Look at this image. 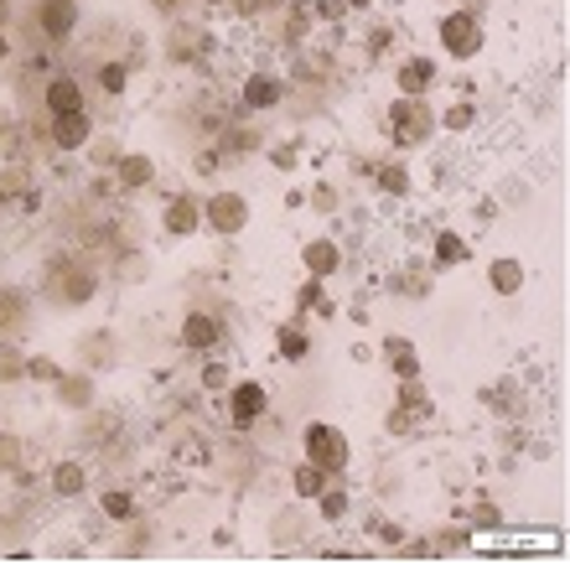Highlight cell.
<instances>
[{
    "label": "cell",
    "mask_w": 570,
    "mask_h": 565,
    "mask_svg": "<svg viewBox=\"0 0 570 565\" xmlns=\"http://www.w3.org/2000/svg\"><path fill=\"white\" fill-rule=\"evenodd\" d=\"M42 291L53 296L58 307H83V301L98 296V275H94V265H83L79 254H58L47 265V275H42Z\"/></svg>",
    "instance_id": "6da1fadb"
},
{
    "label": "cell",
    "mask_w": 570,
    "mask_h": 565,
    "mask_svg": "<svg viewBox=\"0 0 570 565\" xmlns=\"http://www.w3.org/2000/svg\"><path fill=\"white\" fill-rule=\"evenodd\" d=\"M435 37H441V47H446V58H456V62L477 58V53H482V42H488L482 11H473V5H456V11H446L441 26H435Z\"/></svg>",
    "instance_id": "7a4b0ae2"
},
{
    "label": "cell",
    "mask_w": 570,
    "mask_h": 565,
    "mask_svg": "<svg viewBox=\"0 0 570 565\" xmlns=\"http://www.w3.org/2000/svg\"><path fill=\"white\" fill-rule=\"evenodd\" d=\"M301 451H306V462H316L327 477L348 472V462H353V441H348V436H342L333 420H312V426H306V436H301Z\"/></svg>",
    "instance_id": "3957f363"
},
{
    "label": "cell",
    "mask_w": 570,
    "mask_h": 565,
    "mask_svg": "<svg viewBox=\"0 0 570 565\" xmlns=\"http://www.w3.org/2000/svg\"><path fill=\"white\" fill-rule=\"evenodd\" d=\"M435 130V109L426 99H394L389 104V140L394 146H426Z\"/></svg>",
    "instance_id": "277c9868"
},
{
    "label": "cell",
    "mask_w": 570,
    "mask_h": 565,
    "mask_svg": "<svg viewBox=\"0 0 570 565\" xmlns=\"http://www.w3.org/2000/svg\"><path fill=\"white\" fill-rule=\"evenodd\" d=\"M202 223L223 239L244 234V223H249V197L244 193H213L208 203H202Z\"/></svg>",
    "instance_id": "5b68a950"
},
{
    "label": "cell",
    "mask_w": 570,
    "mask_h": 565,
    "mask_svg": "<svg viewBox=\"0 0 570 565\" xmlns=\"http://www.w3.org/2000/svg\"><path fill=\"white\" fill-rule=\"evenodd\" d=\"M265 410H270V390L259 379H239L229 390V426L234 430H249L255 420H265Z\"/></svg>",
    "instance_id": "8992f818"
},
{
    "label": "cell",
    "mask_w": 570,
    "mask_h": 565,
    "mask_svg": "<svg viewBox=\"0 0 570 565\" xmlns=\"http://www.w3.org/2000/svg\"><path fill=\"white\" fill-rule=\"evenodd\" d=\"M177 337H182V348L187 353H213L218 343H223V322H218L213 312H187Z\"/></svg>",
    "instance_id": "52a82bcc"
},
{
    "label": "cell",
    "mask_w": 570,
    "mask_h": 565,
    "mask_svg": "<svg viewBox=\"0 0 570 565\" xmlns=\"http://www.w3.org/2000/svg\"><path fill=\"white\" fill-rule=\"evenodd\" d=\"M37 26L47 42H68L79 26V0H42L37 5Z\"/></svg>",
    "instance_id": "ba28073f"
},
{
    "label": "cell",
    "mask_w": 570,
    "mask_h": 565,
    "mask_svg": "<svg viewBox=\"0 0 570 565\" xmlns=\"http://www.w3.org/2000/svg\"><path fill=\"white\" fill-rule=\"evenodd\" d=\"M161 229L172 239H193L197 229H202V203H197L193 193H177L166 203V214H161Z\"/></svg>",
    "instance_id": "9c48e42d"
},
{
    "label": "cell",
    "mask_w": 570,
    "mask_h": 565,
    "mask_svg": "<svg viewBox=\"0 0 570 565\" xmlns=\"http://www.w3.org/2000/svg\"><path fill=\"white\" fill-rule=\"evenodd\" d=\"M42 104H47V115H79L83 83L73 73H58V79H47V89H42Z\"/></svg>",
    "instance_id": "30bf717a"
},
{
    "label": "cell",
    "mask_w": 570,
    "mask_h": 565,
    "mask_svg": "<svg viewBox=\"0 0 570 565\" xmlns=\"http://www.w3.org/2000/svg\"><path fill=\"white\" fill-rule=\"evenodd\" d=\"M431 83H435V58H405L394 68V89L405 99H426Z\"/></svg>",
    "instance_id": "8fae6325"
},
{
    "label": "cell",
    "mask_w": 570,
    "mask_h": 565,
    "mask_svg": "<svg viewBox=\"0 0 570 565\" xmlns=\"http://www.w3.org/2000/svg\"><path fill=\"white\" fill-rule=\"evenodd\" d=\"M89 140H94V119L83 115H53V146H58V151H83V146H89Z\"/></svg>",
    "instance_id": "7c38bea8"
},
{
    "label": "cell",
    "mask_w": 570,
    "mask_h": 565,
    "mask_svg": "<svg viewBox=\"0 0 570 565\" xmlns=\"http://www.w3.org/2000/svg\"><path fill=\"white\" fill-rule=\"evenodd\" d=\"M115 182L125 187V193H140V187L156 182V161L146 157V151H125V157L115 161Z\"/></svg>",
    "instance_id": "4fadbf2b"
},
{
    "label": "cell",
    "mask_w": 570,
    "mask_h": 565,
    "mask_svg": "<svg viewBox=\"0 0 570 565\" xmlns=\"http://www.w3.org/2000/svg\"><path fill=\"white\" fill-rule=\"evenodd\" d=\"M301 265H306V275L327 280V275L342 270V250H337L333 239H306V244H301Z\"/></svg>",
    "instance_id": "5bb4252c"
},
{
    "label": "cell",
    "mask_w": 570,
    "mask_h": 565,
    "mask_svg": "<svg viewBox=\"0 0 570 565\" xmlns=\"http://www.w3.org/2000/svg\"><path fill=\"white\" fill-rule=\"evenodd\" d=\"M239 99H244V109H276L280 99H286V79H276V73H249Z\"/></svg>",
    "instance_id": "9a60e30c"
},
{
    "label": "cell",
    "mask_w": 570,
    "mask_h": 565,
    "mask_svg": "<svg viewBox=\"0 0 570 565\" xmlns=\"http://www.w3.org/2000/svg\"><path fill=\"white\" fill-rule=\"evenodd\" d=\"M488 286H492V296H519L524 291V260L498 254V260L488 265Z\"/></svg>",
    "instance_id": "2e32d148"
},
{
    "label": "cell",
    "mask_w": 570,
    "mask_h": 565,
    "mask_svg": "<svg viewBox=\"0 0 570 565\" xmlns=\"http://www.w3.org/2000/svg\"><path fill=\"white\" fill-rule=\"evenodd\" d=\"M431 260L441 265V270H456V265H467V260H473V244H467L462 234H452V229H441L435 244H431Z\"/></svg>",
    "instance_id": "e0dca14e"
},
{
    "label": "cell",
    "mask_w": 570,
    "mask_h": 565,
    "mask_svg": "<svg viewBox=\"0 0 570 565\" xmlns=\"http://www.w3.org/2000/svg\"><path fill=\"white\" fill-rule=\"evenodd\" d=\"M53 390H58L62 405H73V410L94 405V379H89V373H58V379H53Z\"/></svg>",
    "instance_id": "ac0fdd59"
},
{
    "label": "cell",
    "mask_w": 570,
    "mask_h": 565,
    "mask_svg": "<svg viewBox=\"0 0 570 565\" xmlns=\"http://www.w3.org/2000/svg\"><path fill=\"white\" fill-rule=\"evenodd\" d=\"M98 514H104V519H115V524H136V519H140V504H136V493H125V487H109V493L98 498Z\"/></svg>",
    "instance_id": "d6986e66"
},
{
    "label": "cell",
    "mask_w": 570,
    "mask_h": 565,
    "mask_svg": "<svg viewBox=\"0 0 570 565\" xmlns=\"http://www.w3.org/2000/svg\"><path fill=\"white\" fill-rule=\"evenodd\" d=\"M394 405L410 410L415 420H431V394H426V384H420V373L399 379V394H394Z\"/></svg>",
    "instance_id": "ffe728a7"
},
{
    "label": "cell",
    "mask_w": 570,
    "mask_h": 565,
    "mask_svg": "<svg viewBox=\"0 0 570 565\" xmlns=\"http://www.w3.org/2000/svg\"><path fill=\"white\" fill-rule=\"evenodd\" d=\"M83 487H89V468H83V462H58V468H53V493H58V498H79Z\"/></svg>",
    "instance_id": "44dd1931"
},
{
    "label": "cell",
    "mask_w": 570,
    "mask_h": 565,
    "mask_svg": "<svg viewBox=\"0 0 570 565\" xmlns=\"http://www.w3.org/2000/svg\"><path fill=\"white\" fill-rule=\"evenodd\" d=\"M21 322H26V291L5 286V291H0V337L21 332Z\"/></svg>",
    "instance_id": "7402d4cb"
},
{
    "label": "cell",
    "mask_w": 570,
    "mask_h": 565,
    "mask_svg": "<svg viewBox=\"0 0 570 565\" xmlns=\"http://www.w3.org/2000/svg\"><path fill=\"white\" fill-rule=\"evenodd\" d=\"M26 193H32V172H26V166H5V172H0V214L16 208Z\"/></svg>",
    "instance_id": "603a6c76"
},
{
    "label": "cell",
    "mask_w": 570,
    "mask_h": 565,
    "mask_svg": "<svg viewBox=\"0 0 570 565\" xmlns=\"http://www.w3.org/2000/svg\"><path fill=\"white\" fill-rule=\"evenodd\" d=\"M276 353L286 358V364H301V358L312 353V337H306V327H301V322L280 327V332H276Z\"/></svg>",
    "instance_id": "cb8c5ba5"
},
{
    "label": "cell",
    "mask_w": 570,
    "mask_h": 565,
    "mask_svg": "<svg viewBox=\"0 0 570 565\" xmlns=\"http://www.w3.org/2000/svg\"><path fill=\"white\" fill-rule=\"evenodd\" d=\"M384 358H389V369L399 373V379H410V373H420V358H415L410 337H384Z\"/></svg>",
    "instance_id": "d4e9b609"
},
{
    "label": "cell",
    "mask_w": 570,
    "mask_h": 565,
    "mask_svg": "<svg viewBox=\"0 0 570 565\" xmlns=\"http://www.w3.org/2000/svg\"><path fill=\"white\" fill-rule=\"evenodd\" d=\"M327 483H333V477L316 468V462H301V468L291 472V487H295V498H301V504H312V498H316V493H322Z\"/></svg>",
    "instance_id": "484cf974"
},
{
    "label": "cell",
    "mask_w": 570,
    "mask_h": 565,
    "mask_svg": "<svg viewBox=\"0 0 570 565\" xmlns=\"http://www.w3.org/2000/svg\"><path fill=\"white\" fill-rule=\"evenodd\" d=\"M312 504H316V514H322L327 524H337V519H348V508H353V498H348L342 487H322V493H316Z\"/></svg>",
    "instance_id": "4316f807"
},
{
    "label": "cell",
    "mask_w": 570,
    "mask_h": 565,
    "mask_svg": "<svg viewBox=\"0 0 570 565\" xmlns=\"http://www.w3.org/2000/svg\"><path fill=\"white\" fill-rule=\"evenodd\" d=\"M21 457H26V447H21V436H11V430H0V477H11V472L21 468Z\"/></svg>",
    "instance_id": "83f0119b"
},
{
    "label": "cell",
    "mask_w": 570,
    "mask_h": 565,
    "mask_svg": "<svg viewBox=\"0 0 570 565\" xmlns=\"http://www.w3.org/2000/svg\"><path fill=\"white\" fill-rule=\"evenodd\" d=\"M125 83H130V68H125V62H104V68H98V89L109 99L125 94Z\"/></svg>",
    "instance_id": "f1b7e54d"
},
{
    "label": "cell",
    "mask_w": 570,
    "mask_h": 565,
    "mask_svg": "<svg viewBox=\"0 0 570 565\" xmlns=\"http://www.w3.org/2000/svg\"><path fill=\"white\" fill-rule=\"evenodd\" d=\"M379 187H384L389 197H405V193H410V172L389 161V166H379Z\"/></svg>",
    "instance_id": "f546056e"
},
{
    "label": "cell",
    "mask_w": 570,
    "mask_h": 565,
    "mask_svg": "<svg viewBox=\"0 0 570 565\" xmlns=\"http://www.w3.org/2000/svg\"><path fill=\"white\" fill-rule=\"evenodd\" d=\"M473 119H477L473 104H452V109H446V115L435 119V125H446V130H473Z\"/></svg>",
    "instance_id": "4dcf8cb0"
},
{
    "label": "cell",
    "mask_w": 570,
    "mask_h": 565,
    "mask_svg": "<svg viewBox=\"0 0 570 565\" xmlns=\"http://www.w3.org/2000/svg\"><path fill=\"white\" fill-rule=\"evenodd\" d=\"M306 16L312 21H342L348 16V5H342V0H306Z\"/></svg>",
    "instance_id": "1f68e13d"
},
{
    "label": "cell",
    "mask_w": 570,
    "mask_h": 565,
    "mask_svg": "<svg viewBox=\"0 0 570 565\" xmlns=\"http://www.w3.org/2000/svg\"><path fill=\"white\" fill-rule=\"evenodd\" d=\"M26 379V353H0V384Z\"/></svg>",
    "instance_id": "d6a6232c"
},
{
    "label": "cell",
    "mask_w": 570,
    "mask_h": 565,
    "mask_svg": "<svg viewBox=\"0 0 570 565\" xmlns=\"http://www.w3.org/2000/svg\"><path fill=\"white\" fill-rule=\"evenodd\" d=\"M295 307H301V312H312V307H322V280H316V275H306V286L295 291Z\"/></svg>",
    "instance_id": "836d02e7"
},
{
    "label": "cell",
    "mask_w": 570,
    "mask_h": 565,
    "mask_svg": "<svg viewBox=\"0 0 570 565\" xmlns=\"http://www.w3.org/2000/svg\"><path fill=\"white\" fill-rule=\"evenodd\" d=\"M58 364H53V358H26V379H42V384H53V379H58Z\"/></svg>",
    "instance_id": "e575fe53"
},
{
    "label": "cell",
    "mask_w": 570,
    "mask_h": 565,
    "mask_svg": "<svg viewBox=\"0 0 570 565\" xmlns=\"http://www.w3.org/2000/svg\"><path fill=\"white\" fill-rule=\"evenodd\" d=\"M473 524H477V529H498V524H503V514H498V508L482 498V504L473 508Z\"/></svg>",
    "instance_id": "d590c367"
},
{
    "label": "cell",
    "mask_w": 570,
    "mask_h": 565,
    "mask_svg": "<svg viewBox=\"0 0 570 565\" xmlns=\"http://www.w3.org/2000/svg\"><path fill=\"white\" fill-rule=\"evenodd\" d=\"M202 390H229V369L223 364H208L202 369Z\"/></svg>",
    "instance_id": "8d00e7d4"
},
{
    "label": "cell",
    "mask_w": 570,
    "mask_h": 565,
    "mask_svg": "<svg viewBox=\"0 0 570 565\" xmlns=\"http://www.w3.org/2000/svg\"><path fill=\"white\" fill-rule=\"evenodd\" d=\"M239 16H265V11H280V0H239Z\"/></svg>",
    "instance_id": "74e56055"
},
{
    "label": "cell",
    "mask_w": 570,
    "mask_h": 565,
    "mask_svg": "<svg viewBox=\"0 0 570 565\" xmlns=\"http://www.w3.org/2000/svg\"><path fill=\"white\" fill-rule=\"evenodd\" d=\"M342 5H348V11H369L374 0H342Z\"/></svg>",
    "instance_id": "f35d334b"
}]
</instances>
